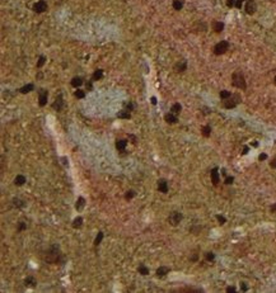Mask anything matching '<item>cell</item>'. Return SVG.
<instances>
[{
  "instance_id": "obj_47",
  "label": "cell",
  "mask_w": 276,
  "mask_h": 293,
  "mask_svg": "<svg viewBox=\"0 0 276 293\" xmlns=\"http://www.w3.org/2000/svg\"><path fill=\"white\" fill-rule=\"evenodd\" d=\"M270 166L272 167V169H276V156H275V158L271 160V162H270Z\"/></svg>"
},
{
  "instance_id": "obj_14",
  "label": "cell",
  "mask_w": 276,
  "mask_h": 293,
  "mask_svg": "<svg viewBox=\"0 0 276 293\" xmlns=\"http://www.w3.org/2000/svg\"><path fill=\"white\" fill-rule=\"evenodd\" d=\"M211 27H212V31H214V32L220 33V32H223V29H224V23L219 22V20H214V22L211 23Z\"/></svg>"
},
{
  "instance_id": "obj_17",
  "label": "cell",
  "mask_w": 276,
  "mask_h": 293,
  "mask_svg": "<svg viewBox=\"0 0 276 293\" xmlns=\"http://www.w3.org/2000/svg\"><path fill=\"white\" fill-rule=\"evenodd\" d=\"M83 83H84V80H83V78H80V76H75V78L71 79V86H74V88L78 89L79 86L83 85Z\"/></svg>"
},
{
  "instance_id": "obj_50",
  "label": "cell",
  "mask_w": 276,
  "mask_h": 293,
  "mask_svg": "<svg viewBox=\"0 0 276 293\" xmlns=\"http://www.w3.org/2000/svg\"><path fill=\"white\" fill-rule=\"evenodd\" d=\"M242 153H243V155H246V153H248V147H247V146H244V147H243Z\"/></svg>"
},
{
  "instance_id": "obj_7",
  "label": "cell",
  "mask_w": 276,
  "mask_h": 293,
  "mask_svg": "<svg viewBox=\"0 0 276 293\" xmlns=\"http://www.w3.org/2000/svg\"><path fill=\"white\" fill-rule=\"evenodd\" d=\"M32 9H33V12H36V13H43L47 10V3L45 1V0H40V1L34 3Z\"/></svg>"
},
{
  "instance_id": "obj_54",
  "label": "cell",
  "mask_w": 276,
  "mask_h": 293,
  "mask_svg": "<svg viewBox=\"0 0 276 293\" xmlns=\"http://www.w3.org/2000/svg\"><path fill=\"white\" fill-rule=\"evenodd\" d=\"M221 174H223V175H226V173H225V169H223V170H221Z\"/></svg>"
},
{
  "instance_id": "obj_11",
  "label": "cell",
  "mask_w": 276,
  "mask_h": 293,
  "mask_svg": "<svg viewBox=\"0 0 276 293\" xmlns=\"http://www.w3.org/2000/svg\"><path fill=\"white\" fill-rule=\"evenodd\" d=\"M173 70L176 72H184L187 70V61L186 60H181L176 62V65L173 66Z\"/></svg>"
},
{
  "instance_id": "obj_42",
  "label": "cell",
  "mask_w": 276,
  "mask_h": 293,
  "mask_svg": "<svg viewBox=\"0 0 276 293\" xmlns=\"http://www.w3.org/2000/svg\"><path fill=\"white\" fill-rule=\"evenodd\" d=\"M235 1L237 0H226V5H228L229 8H233V6L235 5Z\"/></svg>"
},
{
  "instance_id": "obj_34",
  "label": "cell",
  "mask_w": 276,
  "mask_h": 293,
  "mask_svg": "<svg viewBox=\"0 0 276 293\" xmlns=\"http://www.w3.org/2000/svg\"><path fill=\"white\" fill-rule=\"evenodd\" d=\"M124 108H125V110H129V112H132L135 109V104L134 103H131V102H126L124 104Z\"/></svg>"
},
{
  "instance_id": "obj_49",
  "label": "cell",
  "mask_w": 276,
  "mask_h": 293,
  "mask_svg": "<svg viewBox=\"0 0 276 293\" xmlns=\"http://www.w3.org/2000/svg\"><path fill=\"white\" fill-rule=\"evenodd\" d=\"M129 138L131 140V142H132V144H134V145H136V137H135L134 135H129Z\"/></svg>"
},
{
  "instance_id": "obj_45",
  "label": "cell",
  "mask_w": 276,
  "mask_h": 293,
  "mask_svg": "<svg viewBox=\"0 0 276 293\" xmlns=\"http://www.w3.org/2000/svg\"><path fill=\"white\" fill-rule=\"evenodd\" d=\"M197 259H198V254H196V253H194V255L190 256V260L194 261V263H195V261H197Z\"/></svg>"
},
{
  "instance_id": "obj_28",
  "label": "cell",
  "mask_w": 276,
  "mask_h": 293,
  "mask_svg": "<svg viewBox=\"0 0 276 293\" xmlns=\"http://www.w3.org/2000/svg\"><path fill=\"white\" fill-rule=\"evenodd\" d=\"M83 226V218L82 217H76L73 221V227L74 228H80Z\"/></svg>"
},
{
  "instance_id": "obj_9",
  "label": "cell",
  "mask_w": 276,
  "mask_h": 293,
  "mask_svg": "<svg viewBox=\"0 0 276 293\" xmlns=\"http://www.w3.org/2000/svg\"><path fill=\"white\" fill-rule=\"evenodd\" d=\"M210 178H211V183L214 185H219L220 183V173H219V169L218 167H214V169L210 171Z\"/></svg>"
},
{
  "instance_id": "obj_32",
  "label": "cell",
  "mask_w": 276,
  "mask_h": 293,
  "mask_svg": "<svg viewBox=\"0 0 276 293\" xmlns=\"http://www.w3.org/2000/svg\"><path fill=\"white\" fill-rule=\"evenodd\" d=\"M219 95H220V98H221L223 100H225V99H228V98L232 97V93H230L229 90H221V92L219 93Z\"/></svg>"
},
{
  "instance_id": "obj_53",
  "label": "cell",
  "mask_w": 276,
  "mask_h": 293,
  "mask_svg": "<svg viewBox=\"0 0 276 293\" xmlns=\"http://www.w3.org/2000/svg\"><path fill=\"white\" fill-rule=\"evenodd\" d=\"M251 145H252L253 147H257V146H258V142H257V141H252V144H251Z\"/></svg>"
},
{
  "instance_id": "obj_22",
  "label": "cell",
  "mask_w": 276,
  "mask_h": 293,
  "mask_svg": "<svg viewBox=\"0 0 276 293\" xmlns=\"http://www.w3.org/2000/svg\"><path fill=\"white\" fill-rule=\"evenodd\" d=\"M26 176L24 175H17L15 176V179H14V184L17 187H22L24 183H26Z\"/></svg>"
},
{
  "instance_id": "obj_35",
  "label": "cell",
  "mask_w": 276,
  "mask_h": 293,
  "mask_svg": "<svg viewBox=\"0 0 276 293\" xmlns=\"http://www.w3.org/2000/svg\"><path fill=\"white\" fill-rule=\"evenodd\" d=\"M136 195V193H135V190H127L126 192V194H125V199L126 201H130V199H132Z\"/></svg>"
},
{
  "instance_id": "obj_33",
  "label": "cell",
  "mask_w": 276,
  "mask_h": 293,
  "mask_svg": "<svg viewBox=\"0 0 276 293\" xmlns=\"http://www.w3.org/2000/svg\"><path fill=\"white\" fill-rule=\"evenodd\" d=\"M205 259L208 261H214L215 260V254L212 251H206L205 253Z\"/></svg>"
},
{
  "instance_id": "obj_48",
  "label": "cell",
  "mask_w": 276,
  "mask_h": 293,
  "mask_svg": "<svg viewBox=\"0 0 276 293\" xmlns=\"http://www.w3.org/2000/svg\"><path fill=\"white\" fill-rule=\"evenodd\" d=\"M266 159H267L266 153H261V155L258 156V160H260V161H263V160H266Z\"/></svg>"
},
{
  "instance_id": "obj_15",
  "label": "cell",
  "mask_w": 276,
  "mask_h": 293,
  "mask_svg": "<svg viewBox=\"0 0 276 293\" xmlns=\"http://www.w3.org/2000/svg\"><path fill=\"white\" fill-rule=\"evenodd\" d=\"M126 146H127V140H117L116 141V149L118 150V151L121 152H125V150H126Z\"/></svg>"
},
{
  "instance_id": "obj_5",
  "label": "cell",
  "mask_w": 276,
  "mask_h": 293,
  "mask_svg": "<svg viewBox=\"0 0 276 293\" xmlns=\"http://www.w3.org/2000/svg\"><path fill=\"white\" fill-rule=\"evenodd\" d=\"M228 50H229V42L228 41H220L219 43H216L214 46V53L218 56L224 55Z\"/></svg>"
},
{
  "instance_id": "obj_24",
  "label": "cell",
  "mask_w": 276,
  "mask_h": 293,
  "mask_svg": "<svg viewBox=\"0 0 276 293\" xmlns=\"http://www.w3.org/2000/svg\"><path fill=\"white\" fill-rule=\"evenodd\" d=\"M117 117L121 118V119H130L131 118V113L129 110H121L117 113Z\"/></svg>"
},
{
  "instance_id": "obj_12",
  "label": "cell",
  "mask_w": 276,
  "mask_h": 293,
  "mask_svg": "<svg viewBox=\"0 0 276 293\" xmlns=\"http://www.w3.org/2000/svg\"><path fill=\"white\" fill-rule=\"evenodd\" d=\"M157 183H158V190L160 192V193H164V194L168 193L169 187H168V181H167L166 179H163L162 178V179H159Z\"/></svg>"
},
{
  "instance_id": "obj_30",
  "label": "cell",
  "mask_w": 276,
  "mask_h": 293,
  "mask_svg": "<svg viewBox=\"0 0 276 293\" xmlns=\"http://www.w3.org/2000/svg\"><path fill=\"white\" fill-rule=\"evenodd\" d=\"M172 6H173L174 10H181L183 8V0H174Z\"/></svg>"
},
{
  "instance_id": "obj_4",
  "label": "cell",
  "mask_w": 276,
  "mask_h": 293,
  "mask_svg": "<svg viewBox=\"0 0 276 293\" xmlns=\"http://www.w3.org/2000/svg\"><path fill=\"white\" fill-rule=\"evenodd\" d=\"M182 218H183V215L181 213V212L173 211V212H170L169 216H168V223L170 226H177V225H180V222L182 221Z\"/></svg>"
},
{
  "instance_id": "obj_3",
  "label": "cell",
  "mask_w": 276,
  "mask_h": 293,
  "mask_svg": "<svg viewBox=\"0 0 276 293\" xmlns=\"http://www.w3.org/2000/svg\"><path fill=\"white\" fill-rule=\"evenodd\" d=\"M240 102H242V98H240L239 94H233L230 98L223 102V107L226 108V109H232V108H235Z\"/></svg>"
},
{
  "instance_id": "obj_10",
  "label": "cell",
  "mask_w": 276,
  "mask_h": 293,
  "mask_svg": "<svg viewBox=\"0 0 276 293\" xmlns=\"http://www.w3.org/2000/svg\"><path fill=\"white\" fill-rule=\"evenodd\" d=\"M52 108H54L55 110H57V112H60L62 108H64V99H62V94H59V95L56 97L55 102L52 103Z\"/></svg>"
},
{
  "instance_id": "obj_25",
  "label": "cell",
  "mask_w": 276,
  "mask_h": 293,
  "mask_svg": "<svg viewBox=\"0 0 276 293\" xmlns=\"http://www.w3.org/2000/svg\"><path fill=\"white\" fill-rule=\"evenodd\" d=\"M201 135L204 136V137H210V135H211V127L209 124H206V126H204V127L201 128Z\"/></svg>"
},
{
  "instance_id": "obj_8",
  "label": "cell",
  "mask_w": 276,
  "mask_h": 293,
  "mask_svg": "<svg viewBox=\"0 0 276 293\" xmlns=\"http://www.w3.org/2000/svg\"><path fill=\"white\" fill-rule=\"evenodd\" d=\"M244 10H246L247 14H249V15H252V14L256 13L257 10V4L254 0H247L246 3V6H244Z\"/></svg>"
},
{
  "instance_id": "obj_27",
  "label": "cell",
  "mask_w": 276,
  "mask_h": 293,
  "mask_svg": "<svg viewBox=\"0 0 276 293\" xmlns=\"http://www.w3.org/2000/svg\"><path fill=\"white\" fill-rule=\"evenodd\" d=\"M12 202H13V206L17 207V208H23L24 206H26V202L22 201V199H19V198H13Z\"/></svg>"
},
{
  "instance_id": "obj_21",
  "label": "cell",
  "mask_w": 276,
  "mask_h": 293,
  "mask_svg": "<svg viewBox=\"0 0 276 293\" xmlns=\"http://www.w3.org/2000/svg\"><path fill=\"white\" fill-rule=\"evenodd\" d=\"M181 110H182V106H181L180 103H174L172 107H170V112H172L173 114H176V116H178V114L181 113Z\"/></svg>"
},
{
  "instance_id": "obj_40",
  "label": "cell",
  "mask_w": 276,
  "mask_h": 293,
  "mask_svg": "<svg viewBox=\"0 0 276 293\" xmlns=\"http://www.w3.org/2000/svg\"><path fill=\"white\" fill-rule=\"evenodd\" d=\"M233 181H234V176H226L225 180H224V184L230 185V184H233Z\"/></svg>"
},
{
  "instance_id": "obj_29",
  "label": "cell",
  "mask_w": 276,
  "mask_h": 293,
  "mask_svg": "<svg viewBox=\"0 0 276 293\" xmlns=\"http://www.w3.org/2000/svg\"><path fill=\"white\" fill-rule=\"evenodd\" d=\"M138 271H139V274H141V275H148L149 274V268H146L144 264H140L139 265V268H138Z\"/></svg>"
},
{
  "instance_id": "obj_38",
  "label": "cell",
  "mask_w": 276,
  "mask_h": 293,
  "mask_svg": "<svg viewBox=\"0 0 276 293\" xmlns=\"http://www.w3.org/2000/svg\"><path fill=\"white\" fill-rule=\"evenodd\" d=\"M26 228H27V223H24V222H19V223H18V227H17V231L20 232V231H24Z\"/></svg>"
},
{
  "instance_id": "obj_44",
  "label": "cell",
  "mask_w": 276,
  "mask_h": 293,
  "mask_svg": "<svg viewBox=\"0 0 276 293\" xmlns=\"http://www.w3.org/2000/svg\"><path fill=\"white\" fill-rule=\"evenodd\" d=\"M225 292L226 293H234V292H237V288L235 287H226Z\"/></svg>"
},
{
  "instance_id": "obj_18",
  "label": "cell",
  "mask_w": 276,
  "mask_h": 293,
  "mask_svg": "<svg viewBox=\"0 0 276 293\" xmlns=\"http://www.w3.org/2000/svg\"><path fill=\"white\" fill-rule=\"evenodd\" d=\"M36 284H37V281L34 277H27L24 279V285H26V287L33 288V287H36Z\"/></svg>"
},
{
  "instance_id": "obj_23",
  "label": "cell",
  "mask_w": 276,
  "mask_h": 293,
  "mask_svg": "<svg viewBox=\"0 0 276 293\" xmlns=\"http://www.w3.org/2000/svg\"><path fill=\"white\" fill-rule=\"evenodd\" d=\"M177 292H196V293H200V292H204V289H202V288H192V287H186V288L177 289Z\"/></svg>"
},
{
  "instance_id": "obj_19",
  "label": "cell",
  "mask_w": 276,
  "mask_h": 293,
  "mask_svg": "<svg viewBox=\"0 0 276 293\" xmlns=\"http://www.w3.org/2000/svg\"><path fill=\"white\" fill-rule=\"evenodd\" d=\"M84 206H85V199L83 197H79L75 203V209L76 211H82V209L84 208Z\"/></svg>"
},
{
  "instance_id": "obj_51",
  "label": "cell",
  "mask_w": 276,
  "mask_h": 293,
  "mask_svg": "<svg viewBox=\"0 0 276 293\" xmlns=\"http://www.w3.org/2000/svg\"><path fill=\"white\" fill-rule=\"evenodd\" d=\"M270 211L271 212H276V204H272L271 207H270Z\"/></svg>"
},
{
  "instance_id": "obj_41",
  "label": "cell",
  "mask_w": 276,
  "mask_h": 293,
  "mask_svg": "<svg viewBox=\"0 0 276 293\" xmlns=\"http://www.w3.org/2000/svg\"><path fill=\"white\" fill-rule=\"evenodd\" d=\"M85 86H87V90H88V92H92L93 90V83L92 81H87Z\"/></svg>"
},
{
  "instance_id": "obj_36",
  "label": "cell",
  "mask_w": 276,
  "mask_h": 293,
  "mask_svg": "<svg viewBox=\"0 0 276 293\" xmlns=\"http://www.w3.org/2000/svg\"><path fill=\"white\" fill-rule=\"evenodd\" d=\"M74 95H75V98H78V99H83V98L85 97V93L83 92L82 89H76V92L74 93Z\"/></svg>"
},
{
  "instance_id": "obj_16",
  "label": "cell",
  "mask_w": 276,
  "mask_h": 293,
  "mask_svg": "<svg viewBox=\"0 0 276 293\" xmlns=\"http://www.w3.org/2000/svg\"><path fill=\"white\" fill-rule=\"evenodd\" d=\"M170 271V269L168 267H159L158 269H157V277L158 278H164L167 274H168Z\"/></svg>"
},
{
  "instance_id": "obj_46",
  "label": "cell",
  "mask_w": 276,
  "mask_h": 293,
  "mask_svg": "<svg viewBox=\"0 0 276 293\" xmlns=\"http://www.w3.org/2000/svg\"><path fill=\"white\" fill-rule=\"evenodd\" d=\"M240 289H242L243 292H247V291H248V287H247V284L244 283V282H242V283H240Z\"/></svg>"
},
{
  "instance_id": "obj_1",
  "label": "cell",
  "mask_w": 276,
  "mask_h": 293,
  "mask_svg": "<svg viewBox=\"0 0 276 293\" xmlns=\"http://www.w3.org/2000/svg\"><path fill=\"white\" fill-rule=\"evenodd\" d=\"M42 256V260L45 263L48 264H59L61 261H64V256H62V253L60 250V246L57 244H54V245L48 246L46 250L41 254Z\"/></svg>"
},
{
  "instance_id": "obj_43",
  "label": "cell",
  "mask_w": 276,
  "mask_h": 293,
  "mask_svg": "<svg viewBox=\"0 0 276 293\" xmlns=\"http://www.w3.org/2000/svg\"><path fill=\"white\" fill-rule=\"evenodd\" d=\"M243 1H246V0H237V1H235V5H234V6H235V8H238V9H240V8H242Z\"/></svg>"
},
{
  "instance_id": "obj_26",
  "label": "cell",
  "mask_w": 276,
  "mask_h": 293,
  "mask_svg": "<svg viewBox=\"0 0 276 293\" xmlns=\"http://www.w3.org/2000/svg\"><path fill=\"white\" fill-rule=\"evenodd\" d=\"M102 78H103V70L98 69V70H96V71H94V74L92 76V80H93V81H97V80H101Z\"/></svg>"
},
{
  "instance_id": "obj_55",
  "label": "cell",
  "mask_w": 276,
  "mask_h": 293,
  "mask_svg": "<svg viewBox=\"0 0 276 293\" xmlns=\"http://www.w3.org/2000/svg\"><path fill=\"white\" fill-rule=\"evenodd\" d=\"M274 81H275V84H276V76H275V79H274Z\"/></svg>"
},
{
  "instance_id": "obj_39",
  "label": "cell",
  "mask_w": 276,
  "mask_h": 293,
  "mask_svg": "<svg viewBox=\"0 0 276 293\" xmlns=\"http://www.w3.org/2000/svg\"><path fill=\"white\" fill-rule=\"evenodd\" d=\"M216 219L219 221L220 225H224V223L226 222V218L224 217V216H221V215H216Z\"/></svg>"
},
{
  "instance_id": "obj_20",
  "label": "cell",
  "mask_w": 276,
  "mask_h": 293,
  "mask_svg": "<svg viewBox=\"0 0 276 293\" xmlns=\"http://www.w3.org/2000/svg\"><path fill=\"white\" fill-rule=\"evenodd\" d=\"M34 89V85L33 84H27V85H24V86H22L18 92L19 93H22V94H27V93H29V92H32V90Z\"/></svg>"
},
{
  "instance_id": "obj_13",
  "label": "cell",
  "mask_w": 276,
  "mask_h": 293,
  "mask_svg": "<svg viewBox=\"0 0 276 293\" xmlns=\"http://www.w3.org/2000/svg\"><path fill=\"white\" fill-rule=\"evenodd\" d=\"M164 121L167 122V123L169 124H174L178 122V117L176 116V114H173L172 112H169V113H167L166 116H164Z\"/></svg>"
},
{
  "instance_id": "obj_52",
  "label": "cell",
  "mask_w": 276,
  "mask_h": 293,
  "mask_svg": "<svg viewBox=\"0 0 276 293\" xmlns=\"http://www.w3.org/2000/svg\"><path fill=\"white\" fill-rule=\"evenodd\" d=\"M152 104H157V98L155 97H152Z\"/></svg>"
},
{
  "instance_id": "obj_2",
  "label": "cell",
  "mask_w": 276,
  "mask_h": 293,
  "mask_svg": "<svg viewBox=\"0 0 276 293\" xmlns=\"http://www.w3.org/2000/svg\"><path fill=\"white\" fill-rule=\"evenodd\" d=\"M232 85L234 86V88H238L240 90H246L247 89V83H246V79H244V75H243L242 71L237 70L235 72H233Z\"/></svg>"
},
{
  "instance_id": "obj_31",
  "label": "cell",
  "mask_w": 276,
  "mask_h": 293,
  "mask_svg": "<svg viewBox=\"0 0 276 293\" xmlns=\"http://www.w3.org/2000/svg\"><path fill=\"white\" fill-rule=\"evenodd\" d=\"M103 236H104V233L102 232V231H99L98 232V235L96 236V240H94V246H98L101 242H102V240H103Z\"/></svg>"
},
{
  "instance_id": "obj_37",
  "label": "cell",
  "mask_w": 276,
  "mask_h": 293,
  "mask_svg": "<svg viewBox=\"0 0 276 293\" xmlns=\"http://www.w3.org/2000/svg\"><path fill=\"white\" fill-rule=\"evenodd\" d=\"M45 62H46V57H45L43 55H41L40 58H38V62H37V67H38V69L42 67V66L45 65Z\"/></svg>"
},
{
  "instance_id": "obj_6",
  "label": "cell",
  "mask_w": 276,
  "mask_h": 293,
  "mask_svg": "<svg viewBox=\"0 0 276 293\" xmlns=\"http://www.w3.org/2000/svg\"><path fill=\"white\" fill-rule=\"evenodd\" d=\"M47 98H48V92L46 89H40L38 92V104L40 107H45L47 104Z\"/></svg>"
}]
</instances>
